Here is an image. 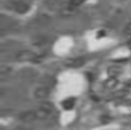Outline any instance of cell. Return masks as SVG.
I'll list each match as a JSON object with an SVG mask.
<instances>
[{
	"mask_svg": "<svg viewBox=\"0 0 131 130\" xmlns=\"http://www.w3.org/2000/svg\"><path fill=\"white\" fill-rule=\"evenodd\" d=\"M71 43L69 40H65L59 42L56 46L55 51L58 55L66 54L70 47Z\"/></svg>",
	"mask_w": 131,
	"mask_h": 130,
	"instance_id": "2",
	"label": "cell"
},
{
	"mask_svg": "<svg viewBox=\"0 0 131 130\" xmlns=\"http://www.w3.org/2000/svg\"><path fill=\"white\" fill-rule=\"evenodd\" d=\"M75 114L74 111L68 110L63 112L61 117V122L63 125L70 123L75 118Z\"/></svg>",
	"mask_w": 131,
	"mask_h": 130,
	"instance_id": "3",
	"label": "cell"
},
{
	"mask_svg": "<svg viewBox=\"0 0 131 130\" xmlns=\"http://www.w3.org/2000/svg\"><path fill=\"white\" fill-rule=\"evenodd\" d=\"M85 87L84 77L73 71H67L61 74L58 79L56 97L59 100L81 94Z\"/></svg>",
	"mask_w": 131,
	"mask_h": 130,
	"instance_id": "1",
	"label": "cell"
},
{
	"mask_svg": "<svg viewBox=\"0 0 131 130\" xmlns=\"http://www.w3.org/2000/svg\"><path fill=\"white\" fill-rule=\"evenodd\" d=\"M119 128V126L116 124H110L109 125L104 126H103L97 128L96 130H115Z\"/></svg>",
	"mask_w": 131,
	"mask_h": 130,
	"instance_id": "4",
	"label": "cell"
},
{
	"mask_svg": "<svg viewBox=\"0 0 131 130\" xmlns=\"http://www.w3.org/2000/svg\"><path fill=\"white\" fill-rule=\"evenodd\" d=\"M84 0H73V3L75 4H79L82 3Z\"/></svg>",
	"mask_w": 131,
	"mask_h": 130,
	"instance_id": "6",
	"label": "cell"
},
{
	"mask_svg": "<svg viewBox=\"0 0 131 130\" xmlns=\"http://www.w3.org/2000/svg\"><path fill=\"white\" fill-rule=\"evenodd\" d=\"M126 32L128 33H131V24L128 26L126 28Z\"/></svg>",
	"mask_w": 131,
	"mask_h": 130,
	"instance_id": "5",
	"label": "cell"
}]
</instances>
